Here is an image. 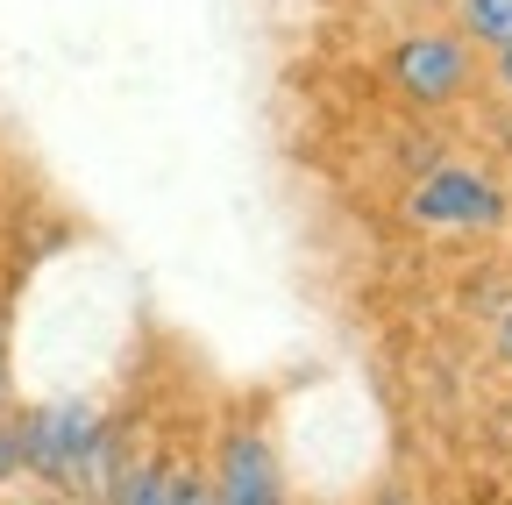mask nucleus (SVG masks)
<instances>
[{"label": "nucleus", "mask_w": 512, "mask_h": 505, "mask_svg": "<svg viewBox=\"0 0 512 505\" xmlns=\"http://www.w3.org/2000/svg\"><path fill=\"white\" fill-rule=\"evenodd\" d=\"M406 228L420 235H505L512 228V193L491 164H463V157H441L434 171H420L399 200Z\"/></svg>", "instance_id": "nucleus-1"}, {"label": "nucleus", "mask_w": 512, "mask_h": 505, "mask_svg": "<svg viewBox=\"0 0 512 505\" xmlns=\"http://www.w3.org/2000/svg\"><path fill=\"white\" fill-rule=\"evenodd\" d=\"M384 86L413 114H448L477 86V43L456 22H420V29L392 36V50H384Z\"/></svg>", "instance_id": "nucleus-2"}, {"label": "nucleus", "mask_w": 512, "mask_h": 505, "mask_svg": "<svg viewBox=\"0 0 512 505\" xmlns=\"http://www.w3.org/2000/svg\"><path fill=\"white\" fill-rule=\"evenodd\" d=\"M15 427H22V477H36V484H50L64 498H79V470H86L93 441L107 427L100 406L93 399H43Z\"/></svg>", "instance_id": "nucleus-3"}, {"label": "nucleus", "mask_w": 512, "mask_h": 505, "mask_svg": "<svg viewBox=\"0 0 512 505\" xmlns=\"http://www.w3.org/2000/svg\"><path fill=\"white\" fill-rule=\"evenodd\" d=\"M207 491H214V505H292V498H285V470H278L271 434L249 427V420H228V427L214 434Z\"/></svg>", "instance_id": "nucleus-4"}, {"label": "nucleus", "mask_w": 512, "mask_h": 505, "mask_svg": "<svg viewBox=\"0 0 512 505\" xmlns=\"http://www.w3.org/2000/svg\"><path fill=\"white\" fill-rule=\"evenodd\" d=\"M100 505H171V456H121Z\"/></svg>", "instance_id": "nucleus-5"}, {"label": "nucleus", "mask_w": 512, "mask_h": 505, "mask_svg": "<svg viewBox=\"0 0 512 505\" xmlns=\"http://www.w3.org/2000/svg\"><path fill=\"white\" fill-rule=\"evenodd\" d=\"M448 22L477 50H498V43H512V0H448Z\"/></svg>", "instance_id": "nucleus-6"}, {"label": "nucleus", "mask_w": 512, "mask_h": 505, "mask_svg": "<svg viewBox=\"0 0 512 505\" xmlns=\"http://www.w3.org/2000/svg\"><path fill=\"white\" fill-rule=\"evenodd\" d=\"M171 505H214L207 470H192V463H178V456H171Z\"/></svg>", "instance_id": "nucleus-7"}, {"label": "nucleus", "mask_w": 512, "mask_h": 505, "mask_svg": "<svg viewBox=\"0 0 512 505\" xmlns=\"http://www.w3.org/2000/svg\"><path fill=\"white\" fill-rule=\"evenodd\" d=\"M441 157H448V143H441V136H399V164H406L413 178H420V171H434Z\"/></svg>", "instance_id": "nucleus-8"}, {"label": "nucleus", "mask_w": 512, "mask_h": 505, "mask_svg": "<svg viewBox=\"0 0 512 505\" xmlns=\"http://www.w3.org/2000/svg\"><path fill=\"white\" fill-rule=\"evenodd\" d=\"M22 477V427L0 413V484H15Z\"/></svg>", "instance_id": "nucleus-9"}, {"label": "nucleus", "mask_w": 512, "mask_h": 505, "mask_svg": "<svg viewBox=\"0 0 512 505\" xmlns=\"http://www.w3.org/2000/svg\"><path fill=\"white\" fill-rule=\"evenodd\" d=\"M491 86L505 93V107H512V43H498L491 50Z\"/></svg>", "instance_id": "nucleus-10"}, {"label": "nucleus", "mask_w": 512, "mask_h": 505, "mask_svg": "<svg viewBox=\"0 0 512 505\" xmlns=\"http://www.w3.org/2000/svg\"><path fill=\"white\" fill-rule=\"evenodd\" d=\"M491 349H498V363H512V306L491 321Z\"/></svg>", "instance_id": "nucleus-11"}, {"label": "nucleus", "mask_w": 512, "mask_h": 505, "mask_svg": "<svg viewBox=\"0 0 512 505\" xmlns=\"http://www.w3.org/2000/svg\"><path fill=\"white\" fill-rule=\"evenodd\" d=\"M363 505H413V491H406V484H384V491H377V498H363Z\"/></svg>", "instance_id": "nucleus-12"}]
</instances>
